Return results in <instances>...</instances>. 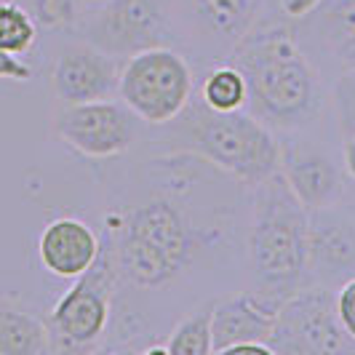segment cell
<instances>
[{
	"label": "cell",
	"mask_w": 355,
	"mask_h": 355,
	"mask_svg": "<svg viewBox=\"0 0 355 355\" xmlns=\"http://www.w3.org/2000/svg\"><path fill=\"white\" fill-rule=\"evenodd\" d=\"M270 347L275 355L355 353V339L339 323L334 288L310 284L294 291L275 313Z\"/></svg>",
	"instance_id": "ba28073f"
},
{
	"label": "cell",
	"mask_w": 355,
	"mask_h": 355,
	"mask_svg": "<svg viewBox=\"0 0 355 355\" xmlns=\"http://www.w3.org/2000/svg\"><path fill=\"white\" fill-rule=\"evenodd\" d=\"M99 257V238L83 219L59 216L37 238V259L56 278L75 281Z\"/></svg>",
	"instance_id": "4fadbf2b"
},
{
	"label": "cell",
	"mask_w": 355,
	"mask_h": 355,
	"mask_svg": "<svg viewBox=\"0 0 355 355\" xmlns=\"http://www.w3.org/2000/svg\"><path fill=\"white\" fill-rule=\"evenodd\" d=\"M123 59L110 56L102 49L86 40H70L59 56L51 72L53 96L62 105H80L96 99H112L118 94Z\"/></svg>",
	"instance_id": "30bf717a"
},
{
	"label": "cell",
	"mask_w": 355,
	"mask_h": 355,
	"mask_svg": "<svg viewBox=\"0 0 355 355\" xmlns=\"http://www.w3.org/2000/svg\"><path fill=\"white\" fill-rule=\"evenodd\" d=\"M331 99H334V112H337L342 139H350L355 137V67L342 70V75L334 80Z\"/></svg>",
	"instance_id": "7402d4cb"
},
{
	"label": "cell",
	"mask_w": 355,
	"mask_h": 355,
	"mask_svg": "<svg viewBox=\"0 0 355 355\" xmlns=\"http://www.w3.org/2000/svg\"><path fill=\"white\" fill-rule=\"evenodd\" d=\"M342 168L355 182V137L345 139V144H342Z\"/></svg>",
	"instance_id": "484cf974"
},
{
	"label": "cell",
	"mask_w": 355,
	"mask_h": 355,
	"mask_svg": "<svg viewBox=\"0 0 355 355\" xmlns=\"http://www.w3.org/2000/svg\"><path fill=\"white\" fill-rule=\"evenodd\" d=\"M318 33L342 70L355 67V0H323L318 8Z\"/></svg>",
	"instance_id": "e0dca14e"
},
{
	"label": "cell",
	"mask_w": 355,
	"mask_h": 355,
	"mask_svg": "<svg viewBox=\"0 0 355 355\" xmlns=\"http://www.w3.org/2000/svg\"><path fill=\"white\" fill-rule=\"evenodd\" d=\"M35 19L19 3L0 0V51L8 53V56H21L35 46Z\"/></svg>",
	"instance_id": "ffe728a7"
},
{
	"label": "cell",
	"mask_w": 355,
	"mask_h": 355,
	"mask_svg": "<svg viewBox=\"0 0 355 355\" xmlns=\"http://www.w3.org/2000/svg\"><path fill=\"white\" fill-rule=\"evenodd\" d=\"M334 302H337V315L342 329L355 339V275L339 286L337 294H334Z\"/></svg>",
	"instance_id": "603a6c76"
},
{
	"label": "cell",
	"mask_w": 355,
	"mask_h": 355,
	"mask_svg": "<svg viewBox=\"0 0 355 355\" xmlns=\"http://www.w3.org/2000/svg\"><path fill=\"white\" fill-rule=\"evenodd\" d=\"M53 131L78 155L107 160L125 155L139 137V118L112 99L62 105L53 118Z\"/></svg>",
	"instance_id": "9c48e42d"
},
{
	"label": "cell",
	"mask_w": 355,
	"mask_h": 355,
	"mask_svg": "<svg viewBox=\"0 0 355 355\" xmlns=\"http://www.w3.org/2000/svg\"><path fill=\"white\" fill-rule=\"evenodd\" d=\"M278 142H281L278 171L284 174L286 184L291 187V193L307 211L345 200V190H347L345 171L320 144L297 139L291 134Z\"/></svg>",
	"instance_id": "7c38bea8"
},
{
	"label": "cell",
	"mask_w": 355,
	"mask_h": 355,
	"mask_svg": "<svg viewBox=\"0 0 355 355\" xmlns=\"http://www.w3.org/2000/svg\"><path fill=\"white\" fill-rule=\"evenodd\" d=\"M118 291V270L112 249L105 235H99L96 262L75 278V284L56 300L49 315L53 350H94L107 334L112 320V302Z\"/></svg>",
	"instance_id": "5b68a950"
},
{
	"label": "cell",
	"mask_w": 355,
	"mask_h": 355,
	"mask_svg": "<svg viewBox=\"0 0 355 355\" xmlns=\"http://www.w3.org/2000/svg\"><path fill=\"white\" fill-rule=\"evenodd\" d=\"M227 56L246 78V107L257 121L272 131L297 134L320 118L326 99L318 70L302 51L294 30L254 21Z\"/></svg>",
	"instance_id": "7a4b0ae2"
},
{
	"label": "cell",
	"mask_w": 355,
	"mask_h": 355,
	"mask_svg": "<svg viewBox=\"0 0 355 355\" xmlns=\"http://www.w3.org/2000/svg\"><path fill=\"white\" fill-rule=\"evenodd\" d=\"M275 307L265 304L251 291L227 294L214 300L211 315V347L214 355L227 353L241 342H267L275 326Z\"/></svg>",
	"instance_id": "5bb4252c"
},
{
	"label": "cell",
	"mask_w": 355,
	"mask_h": 355,
	"mask_svg": "<svg viewBox=\"0 0 355 355\" xmlns=\"http://www.w3.org/2000/svg\"><path fill=\"white\" fill-rule=\"evenodd\" d=\"M227 353H257V355H275L272 347L267 342H241V345H232Z\"/></svg>",
	"instance_id": "4316f807"
},
{
	"label": "cell",
	"mask_w": 355,
	"mask_h": 355,
	"mask_svg": "<svg viewBox=\"0 0 355 355\" xmlns=\"http://www.w3.org/2000/svg\"><path fill=\"white\" fill-rule=\"evenodd\" d=\"M153 144L158 153L196 155L238 184L254 187L281 166V142L275 131L257 121L249 110L216 112L198 99L168 123L155 125Z\"/></svg>",
	"instance_id": "277c9868"
},
{
	"label": "cell",
	"mask_w": 355,
	"mask_h": 355,
	"mask_svg": "<svg viewBox=\"0 0 355 355\" xmlns=\"http://www.w3.org/2000/svg\"><path fill=\"white\" fill-rule=\"evenodd\" d=\"M278 3H281V11L286 14V19L300 21V19L310 17L323 0H278Z\"/></svg>",
	"instance_id": "cb8c5ba5"
},
{
	"label": "cell",
	"mask_w": 355,
	"mask_h": 355,
	"mask_svg": "<svg viewBox=\"0 0 355 355\" xmlns=\"http://www.w3.org/2000/svg\"><path fill=\"white\" fill-rule=\"evenodd\" d=\"M102 0H35L37 19L49 27H67L80 17H86L91 8H96Z\"/></svg>",
	"instance_id": "44dd1931"
},
{
	"label": "cell",
	"mask_w": 355,
	"mask_h": 355,
	"mask_svg": "<svg viewBox=\"0 0 355 355\" xmlns=\"http://www.w3.org/2000/svg\"><path fill=\"white\" fill-rule=\"evenodd\" d=\"M196 89L190 62L174 46L147 49L123 59L118 96L142 123L163 125L187 107Z\"/></svg>",
	"instance_id": "8992f818"
},
{
	"label": "cell",
	"mask_w": 355,
	"mask_h": 355,
	"mask_svg": "<svg viewBox=\"0 0 355 355\" xmlns=\"http://www.w3.org/2000/svg\"><path fill=\"white\" fill-rule=\"evenodd\" d=\"M51 350L49 323L0 297V355H46Z\"/></svg>",
	"instance_id": "2e32d148"
},
{
	"label": "cell",
	"mask_w": 355,
	"mask_h": 355,
	"mask_svg": "<svg viewBox=\"0 0 355 355\" xmlns=\"http://www.w3.org/2000/svg\"><path fill=\"white\" fill-rule=\"evenodd\" d=\"M307 275L310 284L329 288L342 286L355 275V219L345 200L310 211Z\"/></svg>",
	"instance_id": "8fae6325"
},
{
	"label": "cell",
	"mask_w": 355,
	"mask_h": 355,
	"mask_svg": "<svg viewBox=\"0 0 355 355\" xmlns=\"http://www.w3.org/2000/svg\"><path fill=\"white\" fill-rule=\"evenodd\" d=\"M310 211L297 200L281 171L251 187L246 275L251 294L270 307L310 284Z\"/></svg>",
	"instance_id": "3957f363"
},
{
	"label": "cell",
	"mask_w": 355,
	"mask_h": 355,
	"mask_svg": "<svg viewBox=\"0 0 355 355\" xmlns=\"http://www.w3.org/2000/svg\"><path fill=\"white\" fill-rule=\"evenodd\" d=\"M0 78H8V80H27V78H30V67H27L19 56H8V53L0 51Z\"/></svg>",
	"instance_id": "d4e9b609"
},
{
	"label": "cell",
	"mask_w": 355,
	"mask_h": 355,
	"mask_svg": "<svg viewBox=\"0 0 355 355\" xmlns=\"http://www.w3.org/2000/svg\"><path fill=\"white\" fill-rule=\"evenodd\" d=\"M196 27L222 51L249 33L259 14V0H184Z\"/></svg>",
	"instance_id": "9a60e30c"
},
{
	"label": "cell",
	"mask_w": 355,
	"mask_h": 355,
	"mask_svg": "<svg viewBox=\"0 0 355 355\" xmlns=\"http://www.w3.org/2000/svg\"><path fill=\"white\" fill-rule=\"evenodd\" d=\"M249 99L246 89V78L235 64H216L206 72L203 83H200V102L211 107L216 112H232V110H243Z\"/></svg>",
	"instance_id": "ac0fdd59"
},
{
	"label": "cell",
	"mask_w": 355,
	"mask_h": 355,
	"mask_svg": "<svg viewBox=\"0 0 355 355\" xmlns=\"http://www.w3.org/2000/svg\"><path fill=\"white\" fill-rule=\"evenodd\" d=\"M211 315L214 300L198 304L171 329L166 353L168 355H214L211 347Z\"/></svg>",
	"instance_id": "d6986e66"
},
{
	"label": "cell",
	"mask_w": 355,
	"mask_h": 355,
	"mask_svg": "<svg viewBox=\"0 0 355 355\" xmlns=\"http://www.w3.org/2000/svg\"><path fill=\"white\" fill-rule=\"evenodd\" d=\"M350 211H353V219H355V200H353V206H350Z\"/></svg>",
	"instance_id": "83f0119b"
},
{
	"label": "cell",
	"mask_w": 355,
	"mask_h": 355,
	"mask_svg": "<svg viewBox=\"0 0 355 355\" xmlns=\"http://www.w3.org/2000/svg\"><path fill=\"white\" fill-rule=\"evenodd\" d=\"M70 33L118 59L177 43L166 0H102Z\"/></svg>",
	"instance_id": "52a82bcc"
},
{
	"label": "cell",
	"mask_w": 355,
	"mask_h": 355,
	"mask_svg": "<svg viewBox=\"0 0 355 355\" xmlns=\"http://www.w3.org/2000/svg\"><path fill=\"white\" fill-rule=\"evenodd\" d=\"M198 163L196 155L158 153L142 171L147 182L142 196L107 211L102 235L112 249L118 291L171 288L219 246L225 222L214 211L200 216L193 198Z\"/></svg>",
	"instance_id": "6da1fadb"
}]
</instances>
